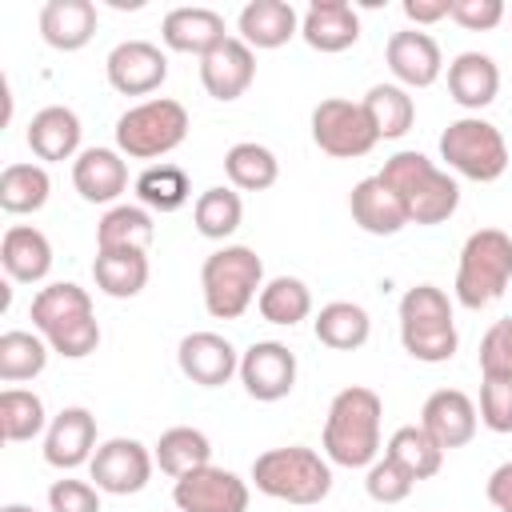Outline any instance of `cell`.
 Returning a JSON list of instances; mask_svg holds the SVG:
<instances>
[{"label": "cell", "mask_w": 512, "mask_h": 512, "mask_svg": "<svg viewBox=\"0 0 512 512\" xmlns=\"http://www.w3.org/2000/svg\"><path fill=\"white\" fill-rule=\"evenodd\" d=\"M312 140L320 152H328L336 160H356V156H368L380 136L360 104L328 96L312 108Z\"/></svg>", "instance_id": "cell-9"}, {"label": "cell", "mask_w": 512, "mask_h": 512, "mask_svg": "<svg viewBox=\"0 0 512 512\" xmlns=\"http://www.w3.org/2000/svg\"><path fill=\"white\" fill-rule=\"evenodd\" d=\"M400 8L412 24H436V20L452 16V0H404Z\"/></svg>", "instance_id": "cell-49"}, {"label": "cell", "mask_w": 512, "mask_h": 512, "mask_svg": "<svg viewBox=\"0 0 512 512\" xmlns=\"http://www.w3.org/2000/svg\"><path fill=\"white\" fill-rule=\"evenodd\" d=\"M312 328H316V340H320L324 348H332V352H352V348H364V344H368L372 320H368V312H364L360 304H352V300H332V304H324V308L316 312Z\"/></svg>", "instance_id": "cell-29"}, {"label": "cell", "mask_w": 512, "mask_h": 512, "mask_svg": "<svg viewBox=\"0 0 512 512\" xmlns=\"http://www.w3.org/2000/svg\"><path fill=\"white\" fill-rule=\"evenodd\" d=\"M452 20L468 32H488L504 20V0H452Z\"/></svg>", "instance_id": "cell-47"}, {"label": "cell", "mask_w": 512, "mask_h": 512, "mask_svg": "<svg viewBox=\"0 0 512 512\" xmlns=\"http://www.w3.org/2000/svg\"><path fill=\"white\" fill-rule=\"evenodd\" d=\"M408 208V224H444L460 208V184L424 152H396L376 172Z\"/></svg>", "instance_id": "cell-3"}, {"label": "cell", "mask_w": 512, "mask_h": 512, "mask_svg": "<svg viewBox=\"0 0 512 512\" xmlns=\"http://www.w3.org/2000/svg\"><path fill=\"white\" fill-rule=\"evenodd\" d=\"M236 28H240V40H244L252 52H256V48L272 52V48H284V44L300 32V16H296V8L284 4V0H252V4L240 8Z\"/></svg>", "instance_id": "cell-23"}, {"label": "cell", "mask_w": 512, "mask_h": 512, "mask_svg": "<svg viewBox=\"0 0 512 512\" xmlns=\"http://www.w3.org/2000/svg\"><path fill=\"white\" fill-rule=\"evenodd\" d=\"M252 484L284 504H320L332 492V460L304 444L268 448L252 460Z\"/></svg>", "instance_id": "cell-4"}, {"label": "cell", "mask_w": 512, "mask_h": 512, "mask_svg": "<svg viewBox=\"0 0 512 512\" xmlns=\"http://www.w3.org/2000/svg\"><path fill=\"white\" fill-rule=\"evenodd\" d=\"M40 36L56 52H80L96 36V4L92 0H48L40 8Z\"/></svg>", "instance_id": "cell-24"}, {"label": "cell", "mask_w": 512, "mask_h": 512, "mask_svg": "<svg viewBox=\"0 0 512 512\" xmlns=\"http://www.w3.org/2000/svg\"><path fill=\"white\" fill-rule=\"evenodd\" d=\"M92 276H96V288L112 300L140 296L148 284V252H96Z\"/></svg>", "instance_id": "cell-32"}, {"label": "cell", "mask_w": 512, "mask_h": 512, "mask_svg": "<svg viewBox=\"0 0 512 512\" xmlns=\"http://www.w3.org/2000/svg\"><path fill=\"white\" fill-rule=\"evenodd\" d=\"M160 40L172 52L208 56L216 44L228 40V32H224V16L212 12V8H172L160 24Z\"/></svg>", "instance_id": "cell-22"}, {"label": "cell", "mask_w": 512, "mask_h": 512, "mask_svg": "<svg viewBox=\"0 0 512 512\" xmlns=\"http://www.w3.org/2000/svg\"><path fill=\"white\" fill-rule=\"evenodd\" d=\"M488 500L496 512H512V460H504L500 468H492L488 476Z\"/></svg>", "instance_id": "cell-48"}, {"label": "cell", "mask_w": 512, "mask_h": 512, "mask_svg": "<svg viewBox=\"0 0 512 512\" xmlns=\"http://www.w3.org/2000/svg\"><path fill=\"white\" fill-rule=\"evenodd\" d=\"M28 148L48 164L72 160L80 152V116L72 108H64V104L40 108L32 116V124H28Z\"/></svg>", "instance_id": "cell-27"}, {"label": "cell", "mask_w": 512, "mask_h": 512, "mask_svg": "<svg viewBox=\"0 0 512 512\" xmlns=\"http://www.w3.org/2000/svg\"><path fill=\"white\" fill-rule=\"evenodd\" d=\"M48 192H52V180L40 164H8L0 172V208L12 216L40 212L48 204Z\"/></svg>", "instance_id": "cell-35"}, {"label": "cell", "mask_w": 512, "mask_h": 512, "mask_svg": "<svg viewBox=\"0 0 512 512\" xmlns=\"http://www.w3.org/2000/svg\"><path fill=\"white\" fill-rule=\"evenodd\" d=\"M300 36L316 52H344L360 40V16L348 0H312L300 20Z\"/></svg>", "instance_id": "cell-19"}, {"label": "cell", "mask_w": 512, "mask_h": 512, "mask_svg": "<svg viewBox=\"0 0 512 512\" xmlns=\"http://www.w3.org/2000/svg\"><path fill=\"white\" fill-rule=\"evenodd\" d=\"M384 56H388V68H392V76L400 80V88H428V84H436L440 72H444L440 44H436L428 32H416V28L392 32Z\"/></svg>", "instance_id": "cell-17"}, {"label": "cell", "mask_w": 512, "mask_h": 512, "mask_svg": "<svg viewBox=\"0 0 512 512\" xmlns=\"http://www.w3.org/2000/svg\"><path fill=\"white\" fill-rule=\"evenodd\" d=\"M224 172H228L232 188H240V192H264V188L276 184L280 160H276L272 148H264L256 140H240V144H232L224 152Z\"/></svg>", "instance_id": "cell-33"}, {"label": "cell", "mask_w": 512, "mask_h": 512, "mask_svg": "<svg viewBox=\"0 0 512 512\" xmlns=\"http://www.w3.org/2000/svg\"><path fill=\"white\" fill-rule=\"evenodd\" d=\"M440 160L476 184H492L508 168V144L496 124L480 116H460L440 132Z\"/></svg>", "instance_id": "cell-8"}, {"label": "cell", "mask_w": 512, "mask_h": 512, "mask_svg": "<svg viewBox=\"0 0 512 512\" xmlns=\"http://www.w3.org/2000/svg\"><path fill=\"white\" fill-rule=\"evenodd\" d=\"M0 264L16 284H40L52 272V244L32 224H12L0 240Z\"/></svg>", "instance_id": "cell-25"}, {"label": "cell", "mask_w": 512, "mask_h": 512, "mask_svg": "<svg viewBox=\"0 0 512 512\" xmlns=\"http://www.w3.org/2000/svg\"><path fill=\"white\" fill-rule=\"evenodd\" d=\"M188 136V112L180 100L152 96L116 120V152L132 160H156L180 148Z\"/></svg>", "instance_id": "cell-7"}, {"label": "cell", "mask_w": 512, "mask_h": 512, "mask_svg": "<svg viewBox=\"0 0 512 512\" xmlns=\"http://www.w3.org/2000/svg\"><path fill=\"white\" fill-rule=\"evenodd\" d=\"M256 80V52L240 40L228 36L224 44H216L208 56H200V84L212 100H240Z\"/></svg>", "instance_id": "cell-14"}, {"label": "cell", "mask_w": 512, "mask_h": 512, "mask_svg": "<svg viewBox=\"0 0 512 512\" xmlns=\"http://www.w3.org/2000/svg\"><path fill=\"white\" fill-rule=\"evenodd\" d=\"M480 424L488 432H512V376H484L480 384Z\"/></svg>", "instance_id": "cell-43"}, {"label": "cell", "mask_w": 512, "mask_h": 512, "mask_svg": "<svg viewBox=\"0 0 512 512\" xmlns=\"http://www.w3.org/2000/svg\"><path fill=\"white\" fill-rule=\"evenodd\" d=\"M364 488H368V496L376 500V504H400V500H408V492L416 488V480L396 464V460H376V464H368V476H364Z\"/></svg>", "instance_id": "cell-44"}, {"label": "cell", "mask_w": 512, "mask_h": 512, "mask_svg": "<svg viewBox=\"0 0 512 512\" xmlns=\"http://www.w3.org/2000/svg\"><path fill=\"white\" fill-rule=\"evenodd\" d=\"M256 308H260V316H264L268 324L292 328V324L308 320V312H312V292H308V284H304L300 276H276V280H268V284L260 288Z\"/></svg>", "instance_id": "cell-36"}, {"label": "cell", "mask_w": 512, "mask_h": 512, "mask_svg": "<svg viewBox=\"0 0 512 512\" xmlns=\"http://www.w3.org/2000/svg\"><path fill=\"white\" fill-rule=\"evenodd\" d=\"M192 220H196V232L204 240H228L240 220H244V204H240V192L232 188H204L192 204Z\"/></svg>", "instance_id": "cell-39"}, {"label": "cell", "mask_w": 512, "mask_h": 512, "mask_svg": "<svg viewBox=\"0 0 512 512\" xmlns=\"http://www.w3.org/2000/svg\"><path fill=\"white\" fill-rule=\"evenodd\" d=\"M32 324L48 340V348L68 356V360H80V356L96 352V344H100V324L92 316V296L72 280L48 284L32 296Z\"/></svg>", "instance_id": "cell-2"}, {"label": "cell", "mask_w": 512, "mask_h": 512, "mask_svg": "<svg viewBox=\"0 0 512 512\" xmlns=\"http://www.w3.org/2000/svg\"><path fill=\"white\" fill-rule=\"evenodd\" d=\"M204 308L216 320H236L248 312V304L264 288V260L248 244H224L216 248L200 268Z\"/></svg>", "instance_id": "cell-5"}, {"label": "cell", "mask_w": 512, "mask_h": 512, "mask_svg": "<svg viewBox=\"0 0 512 512\" xmlns=\"http://www.w3.org/2000/svg\"><path fill=\"white\" fill-rule=\"evenodd\" d=\"M512 284V236L500 228H480L464 240L456 264V300L472 312L488 308Z\"/></svg>", "instance_id": "cell-6"}, {"label": "cell", "mask_w": 512, "mask_h": 512, "mask_svg": "<svg viewBox=\"0 0 512 512\" xmlns=\"http://www.w3.org/2000/svg\"><path fill=\"white\" fill-rule=\"evenodd\" d=\"M380 420L384 404L372 388L352 384L332 396L324 420V456L340 468H368L380 452Z\"/></svg>", "instance_id": "cell-1"}, {"label": "cell", "mask_w": 512, "mask_h": 512, "mask_svg": "<svg viewBox=\"0 0 512 512\" xmlns=\"http://www.w3.org/2000/svg\"><path fill=\"white\" fill-rule=\"evenodd\" d=\"M48 508L52 512H100V488L88 480H56L48 488Z\"/></svg>", "instance_id": "cell-46"}, {"label": "cell", "mask_w": 512, "mask_h": 512, "mask_svg": "<svg viewBox=\"0 0 512 512\" xmlns=\"http://www.w3.org/2000/svg\"><path fill=\"white\" fill-rule=\"evenodd\" d=\"M136 196L152 212H176L192 196V180L180 164H152L136 176Z\"/></svg>", "instance_id": "cell-37"}, {"label": "cell", "mask_w": 512, "mask_h": 512, "mask_svg": "<svg viewBox=\"0 0 512 512\" xmlns=\"http://www.w3.org/2000/svg\"><path fill=\"white\" fill-rule=\"evenodd\" d=\"M240 384L252 400L260 404H276L292 392L296 384V356L288 352V344L280 340H256L244 356H240Z\"/></svg>", "instance_id": "cell-12"}, {"label": "cell", "mask_w": 512, "mask_h": 512, "mask_svg": "<svg viewBox=\"0 0 512 512\" xmlns=\"http://www.w3.org/2000/svg\"><path fill=\"white\" fill-rule=\"evenodd\" d=\"M400 344L412 360L420 364H444L456 356L460 348V332H456V320H436V324H412V328H400Z\"/></svg>", "instance_id": "cell-41"}, {"label": "cell", "mask_w": 512, "mask_h": 512, "mask_svg": "<svg viewBox=\"0 0 512 512\" xmlns=\"http://www.w3.org/2000/svg\"><path fill=\"white\" fill-rule=\"evenodd\" d=\"M436 320H452V304L444 296V288L436 284H416L400 296V328L412 324H436Z\"/></svg>", "instance_id": "cell-42"}, {"label": "cell", "mask_w": 512, "mask_h": 512, "mask_svg": "<svg viewBox=\"0 0 512 512\" xmlns=\"http://www.w3.org/2000/svg\"><path fill=\"white\" fill-rule=\"evenodd\" d=\"M152 456H156V464H160V472H164V476L180 480V476H188V472H196V468L212 464V440H208L200 428L176 424V428L160 432V440H156Z\"/></svg>", "instance_id": "cell-30"}, {"label": "cell", "mask_w": 512, "mask_h": 512, "mask_svg": "<svg viewBox=\"0 0 512 512\" xmlns=\"http://www.w3.org/2000/svg\"><path fill=\"white\" fill-rule=\"evenodd\" d=\"M476 404L460 392V388H440L424 400L420 408V428L448 452V448H464L472 436H476Z\"/></svg>", "instance_id": "cell-18"}, {"label": "cell", "mask_w": 512, "mask_h": 512, "mask_svg": "<svg viewBox=\"0 0 512 512\" xmlns=\"http://www.w3.org/2000/svg\"><path fill=\"white\" fill-rule=\"evenodd\" d=\"M176 364L200 388H220L240 372V356L220 332H188L176 348Z\"/></svg>", "instance_id": "cell-15"}, {"label": "cell", "mask_w": 512, "mask_h": 512, "mask_svg": "<svg viewBox=\"0 0 512 512\" xmlns=\"http://www.w3.org/2000/svg\"><path fill=\"white\" fill-rule=\"evenodd\" d=\"M172 500L180 512H248V484L216 464H204L176 480Z\"/></svg>", "instance_id": "cell-11"}, {"label": "cell", "mask_w": 512, "mask_h": 512, "mask_svg": "<svg viewBox=\"0 0 512 512\" xmlns=\"http://www.w3.org/2000/svg\"><path fill=\"white\" fill-rule=\"evenodd\" d=\"M104 72L120 96H148L168 80V56L148 40H124L108 52Z\"/></svg>", "instance_id": "cell-13"}, {"label": "cell", "mask_w": 512, "mask_h": 512, "mask_svg": "<svg viewBox=\"0 0 512 512\" xmlns=\"http://www.w3.org/2000/svg\"><path fill=\"white\" fill-rule=\"evenodd\" d=\"M48 364V340L24 328H12L0 336V380L4 384H20L40 376Z\"/></svg>", "instance_id": "cell-38"}, {"label": "cell", "mask_w": 512, "mask_h": 512, "mask_svg": "<svg viewBox=\"0 0 512 512\" xmlns=\"http://www.w3.org/2000/svg\"><path fill=\"white\" fill-rule=\"evenodd\" d=\"M500 92V68L492 56L484 52H460L452 64H448V96L468 108V112H480L496 100Z\"/></svg>", "instance_id": "cell-26"}, {"label": "cell", "mask_w": 512, "mask_h": 512, "mask_svg": "<svg viewBox=\"0 0 512 512\" xmlns=\"http://www.w3.org/2000/svg\"><path fill=\"white\" fill-rule=\"evenodd\" d=\"M360 108L368 112L380 140H400L416 124V104H412L408 88H400V84H372L368 96L360 100Z\"/></svg>", "instance_id": "cell-31"}, {"label": "cell", "mask_w": 512, "mask_h": 512, "mask_svg": "<svg viewBox=\"0 0 512 512\" xmlns=\"http://www.w3.org/2000/svg\"><path fill=\"white\" fill-rule=\"evenodd\" d=\"M384 456L396 460L412 480H428V476H436L440 464H444V448H440L420 424L396 428V432L388 436V444H384Z\"/></svg>", "instance_id": "cell-34"}, {"label": "cell", "mask_w": 512, "mask_h": 512, "mask_svg": "<svg viewBox=\"0 0 512 512\" xmlns=\"http://www.w3.org/2000/svg\"><path fill=\"white\" fill-rule=\"evenodd\" d=\"M480 376H512V316L496 320L480 340Z\"/></svg>", "instance_id": "cell-45"}, {"label": "cell", "mask_w": 512, "mask_h": 512, "mask_svg": "<svg viewBox=\"0 0 512 512\" xmlns=\"http://www.w3.org/2000/svg\"><path fill=\"white\" fill-rule=\"evenodd\" d=\"M96 416L80 404L64 408L52 416L48 432H44V460L52 468H80V464H92L96 456Z\"/></svg>", "instance_id": "cell-16"}, {"label": "cell", "mask_w": 512, "mask_h": 512, "mask_svg": "<svg viewBox=\"0 0 512 512\" xmlns=\"http://www.w3.org/2000/svg\"><path fill=\"white\" fill-rule=\"evenodd\" d=\"M152 240L156 224L144 204H116L96 224V252H148Z\"/></svg>", "instance_id": "cell-28"}, {"label": "cell", "mask_w": 512, "mask_h": 512, "mask_svg": "<svg viewBox=\"0 0 512 512\" xmlns=\"http://www.w3.org/2000/svg\"><path fill=\"white\" fill-rule=\"evenodd\" d=\"M0 512H36V508H28V504H4Z\"/></svg>", "instance_id": "cell-50"}, {"label": "cell", "mask_w": 512, "mask_h": 512, "mask_svg": "<svg viewBox=\"0 0 512 512\" xmlns=\"http://www.w3.org/2000/svg\"><path fill=\"white\" fill-rule=\"evenodd\" d=\"M72 184L88 204H112L128 188V164L116 148H84L72 160Z\"/></svg>", "instance_id": "cell-20"}, {"label": "cell", "mask_w": 512, "mask_h": 512, "mask_svg": "<svg viewBox=\"0 0 512 512\" xmlns=\"http://www.w3.org/2000/svg\"><path fill=\"white\" fill-rule=\"evenodd\" d=\"M348 208H352V220H356L368 236H396V232L408 224L404 200H400L380 176H364V180L352 188Z\"/></svg>", "instance_id": "cell-21"}, {"label": "cell", "mask_w": 512, "mask_h": 512, "mask_svg": "<svg viewBox=\"0 0 512 512\" xmlns=\"http://www.w3.org/2000/svg\"><path fill=\"white\" fill-rule=\"evenodd\" d=\"M152 464H156V456L140 440L112 436V440H104L96 448L88 472H92V480H96L100 492H108V496H132V492H140L152 480Z\"/></svg>", "instance_id": "cell-10"}, {"label": "cell", "mask_w": 512, "mask_h": 512, "mask_svg": "<svg viewBox=\"0 0 512 512\" xmlns=\"http://www.w3.org/2000/svg\"><path fill=\"white\" fill-rule=\"evenodd\" d=\"M48 424L44 416V400L28 388H4L0 392V436L20 444V440H32L40 436Z\"/></svg>", "instance_id": "cell-40"}]
</instances>
